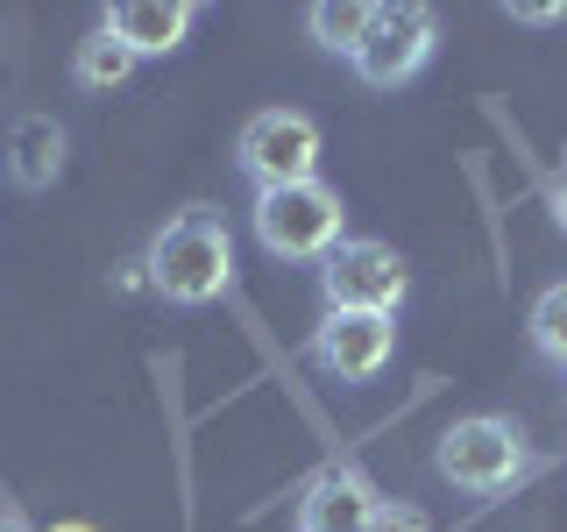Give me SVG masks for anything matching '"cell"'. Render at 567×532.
<instances>
[{"label": "cell", "instance_id": "e0dca14e", "mask_svg": "<svg viewBox=\"0 0 567 532\" xmlns=\"http://www.w3.org/2000/svg\"><path fill=\"white\" fill-rule=\"evenodd\" d=\"M50 532H93V525H50Z\"/></svg>", "mask_w": 567, "mask_h": 532}, {"label": "cell", "instance_id": "8992f818", "mask_svg": "<svg viewBox=\"0 0 567 532\" xmlns=\"http://www.w3.org/2000/svg\"><path fill=\"white\" fill-rule=\"evenodd\" d=\"M433 8H419V0H377L369 8V35H362V50H354V79L362 85H404V79H419V64L433 58Z\"/></svg>", "mask_w": 567, "mask_h": 532}, {"label": "cell", "instance_id": "ac0fdd59", "mask_svg": "<svg viewBox=\"0 0 567 532\" xmlns=\"http://www.w3.org/2000/svg\"><path fill=\"white\" fill-rule=\"evenodd\" d=\"M0 532H22V525H14V519H0Z\"/></svg>", "mask_w": 567, "mask_h": 532}, {"label": "cell", "instance_id": "7c38bea8", "mask_svg": "<svg viewBox=\"0 0 567 532\" xmlns=\"http://www.w3.org/2000/svg\"><path fill=\"white\" fill-rule=\"evenodd\" d=\"M306 22H312V35H319L327 50L354 58V50H362V35H369V8H362V0H319Z\"/></svg>", "mask_w": 567, "mask_h": 532}, {"label": "cell", "instance_id": "4fadbf2b", "mask_svg": "<svg viewBox=\"0 0 567 532\" xmlns=\"http://www.w3.org/2000/svg\"><path fill=\"white\" fill-rule=\"evenodd\" d=\"M532 348L567 369V284H546V291L532 298Z\"/></svg>", "mask_w": 567, "mask_h": 532}, {"label": "cell", "instance_id": "8fae6325", "mask_svg": "<svg viewBox=\"0 0 567 532\" xmlns=\"http://www.w3.org/2000/svg\"><path fill=\"white\" fill-rule=\"evenodd\" d=\"M135 64H142V58H135L128 43H114L106 29H93V35L79 43V58H71V79H79L85 93H114V85L135 79Z\"/></svg>", "mask_w": 567, "mask_h": 532}, {"label": "cell", "instance_id": "5bb4252c", "mask_svg": "<svg viewBox=\"0 0 567 532\" xmlns=\"http://www.w3.org/2000/svg\"><path fill=\"white\" fill-rule=\"evenodd\" d=\"M377 532H433V525H425V519H419L412 504H383V519H377Z\"/></svg>", "mask_w": 567, "mask_h": 532}, {"label": "cell", "instance_id": "9a60e30c", "mask_svg": "<svg viewBox=\"0 0 567 532\" xmlns=\"http://www.w3.org/2000/svg\"><path fill=\"white\" fill-rule=\"evenodd\" d=\"M511 22H567V8H539V0H518Z\"/></svg>", "mask_w": 567, "mask_h": 532}, {"label": "cell", "instance_id": "5b68a950", "mask_svg": "<svg viewBox=\"0 0 567 532\" xmlns=\"http://www.w3.org/2000/svg\"><path fill=\"white\" fill-rule=\"evenodd\" d=\"M319 277H327V313H390L398 319L404 291H412L404 256L390 242H377V235H348L327 263H319Z\"/></svg>", "mask_w": 567, "mask_h": 532}, {"label": "cell", "instance_id": "3957f363", "mask_svg": "<svg viewBox=\"0 0 567 532\" xmlns=\"http://www.w3.org/2000/svg\"><path fill=\"white\" fill-rule=\"evenodd\" d=\"M235 164L248 171L256 192H277V185H306L319 177V121L298 114V106H262V114L241 121V142H235Z\"/></svg>", "mask_w": 567, "mask_h": 532}, {"label": "cell", "instance_id": "2e32d148", "mask_svg": "<svg viewBox=\"0 0 567 532\" xmlns=\"http://www.w3.org/2000/svg\"><path fill=\"white\" fill-rule=\"evenodd\" d=\"M554 221L567 227V177H560V185H554Z\"/></svg>", "mask_w": 567, "mask_h": 532}, {"label": "cell", "instance_id": "ba28073f", "mask_svg": "<svg viewBox=\"0 0 567 532\" xmlns=\"http://www.w3.org/2000/svg\"><path fill=\"white\" fill-rule=\"evenodd\" d=\"M383 519V490L354 469H319L298 490V532H377Z\"/></svg>", "mask_w": 567, "mask_h": 532}, {"label": "cell", "instance_id": "6da1fadb", "mask_svg": "<svg viewBox=\"0 0 567 532\" xmlns=\"http://www.w3.org/2000/svg\"><path fill=\"white\" fill-rule=\"evenodd\" d=\"M142 270H150V291L171 306H213L235 284V235L213 206H185L156 227Z\"/></svg>", "mask_w": 567, "mask_h": 532}, {"label": "cell", "instance_id": "7a4b0ae2", "mask_svg": "<svg viewBox=\"0 0 567 532\" xmlns=\"http://www.w3.org/2000/svg\"><path fill=\"white\" fill-rule=\"evenodd\" d=\"M248 221H256V242L270 248L284 263H327L333 248L348 242V206L333 185H277V192H256V206H248Z\"/></svg>", "mask_w": 567, "mask_h": 532}, {"label": "cell", "instance_id": "277c9868", "mask_svg": "<svg viewBox=\"0 0 567 532\" xmlns=\"http://www.w3.org/2000/svg\"><path fill=\"white\" fill-rule=\"evenodd\" d=\"M440 475H447L454 490H475V497H496L511 490L525 475V433L511 419H454L447 433H440Z\"/></svg>", "mask_w": 567, "mask_h": 532}, {"label": "cell", "instance_id": "9c48e42d", "mask_svg": "<svg viewBox=\"0 0 567 532\" xmlns=\"http://www.w3.org/2000/svg\"><path fill=\"white\" fill-rule=\"evenodd\" d=\"M192 22H199L192 0H114L100 29L114 35V43H128L135 58H171V50L192 35Z\"/></svg>", "mask_w": 567, "mask_h": 532}, {"label": "cell", "instance_id": "52a82bcc", "mask_svg": "<svg viewBox=\"0 0 567 532\" xmlns=\"http://www.w3.org/2000/svg\"><path fill=\"white\" fill-rule=\"evenodd\" d=\"M398 355V319L390 313H327L312 334V362L341 383H369Z\"/></svg>", "mask_w": 567, "mask_h": 532}, {"label": "cell", "instance_id": "30bf717a", "mask_svg": "<svg viewBox=\"0 0 567 532\" xmlns=\"http://www.w3.org/2000/svg\"><path fill=\"white\" fill-rule=\"evenodd\" d=\"M8 171H14V185H29V192H43L50 177L64 171V129L50 114H22L8 129Z\"/></svg>", "mask_w": 567, "mask_h": 532}]
</instances>
